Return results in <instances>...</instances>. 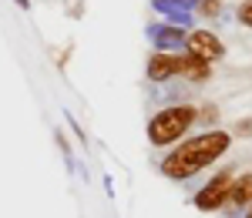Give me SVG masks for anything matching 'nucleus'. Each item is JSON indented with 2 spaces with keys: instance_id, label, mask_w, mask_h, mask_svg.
Instances as JSON below:
<instances>
[{
  "instance_id": "nucleus-1",
  "label": "nucleus",
  "mask_w": 252,
  "mask_h": 218,
  "mask_svg": "<svg viewBox=\"0 0 252 218\" xmlns=\"http://www.w3.org/2000/svg\"><path fill=\"white\" fill-rule=\"evenodd\" d=\"M225 148H229V135H225V131H209V135H202V138L182 144L178 151H172V155L165 158V175H172V178H189L195 171H202L205 164H212Z\"/></svg>"
},
{
  "instance_id": "nucleus-2",
  "label": "nucleus",
  "mask_w": 252,
  "mask_h": 218,
  "mask_svg": "<svg viewBox=\"0 0 252 218\" xmlns=\"http://www.w3.org/2000/svg\"><path fill=\"white\" fill-rule=\"evenodd\" d=\"M192 121H195V108H189V104L168 108V111H161V114L148 124V138H152V144H172L175 138H182V135L189 131Z\"/></svg>"
},
{
  "instance_id": "nucleus-3",
  "label": "nucleus",
  "mask_w": 252,
  "mask_h": 218,
  "mask_svg": "<svg viewBox=\"0 0 252 218\" xmlns=\"http://www.w3.org/2000/svg\"><path fill=\"white\" fill-rule=\"evenodd\" d=\"M189 47H192V57H198L202 64L222 57V40L209 34V30H192L189 34Z\"/></svg>"
},
{
  "instance_id": "nucleus-4",
  "label": "nucleus",
  "mask_w": 252,
  "mask_h": 218,
  "mask_svg": "<svg viewBox=\"0 0 252 218\" xmlns=\"http://www.w3.org/2000/svg\"><path fill=\"white\" fill-rule=\"evenodd\" d=\"M229 188H232V178H229V175L212 178L202 188V195H198V208H215V205H222V201L229 198Z\"/></svg>"
},
{
  "instance_id": "nucleus-5",
  "label": "nucleus",
  "mask_w": 252,
  "mask_h": 218,
  "mask_svg": "<svg viewBox=\"0 0 252 218\" xmlns=\"http://www.w3.org/2000/svg\"><path fill=\"white\" fill-rule=\"evenodd\" d=\"M148 74H152L155 81L168 78V74H178V57H175V54H158V57H152Z\"/></svg>"
},
{
  "instance_id": "nucleus-6",
  "label": "nucleus",
  "mask_w": 252,
  "mask_h": 218,
  "mask_svg": "<svg viewBox=\"0 0 252 218\" xmlns=\"http://www.w3.org/2000/svg\"><path fill=\"white\" fill-rule=\"evenodd\" d=\"M229 195H232L235 201H252V175H246V178H239L229 188Z\"/></svg>"
},
{
  "instance_id": "nucleus-7",
  "label": "nucleus",
  "mask_w": 252,
  "mask_h": 218,
  "mask_svg": "<svg viewBox=\"0 0 252 218\" xmlns=\"http://www.w3.org/2000/svg\"><path fill=\"white\" fill-rule=\"evenodd\" d=\"M239 20L252 27V0H246V3H242V10H239Z\"/></svg>"
},
{
  "instance_id": "nucleus-8",
  "label": "nucleus",
  "mask_w": 252,
  "mask_h": 218,
  "mask_svg": "<svg viewBox=\"0 0 252 218\" xmlns=\"http://www.w3.org/2000/svg\"><path fill=\"white\" fill-rule=\"evenodd\" d=\"M215 3L219 0H205V14H215Z\"/></svg>"
},
{
  "instance_id": "nucleus-9",
  "label": "nucleus",
  "mask_w": 252,
  "mask_h": 218,
  "mask_svg": "<svg viewBox=\"0 0 252 218\" xmlns=\"http://www.w3.org/2000/svg\"><path fill=\"white\" fill-rule=\"evenodd\" d=\"M249 218H252V212H249Z\"/></svg>"
}]
</instances>
